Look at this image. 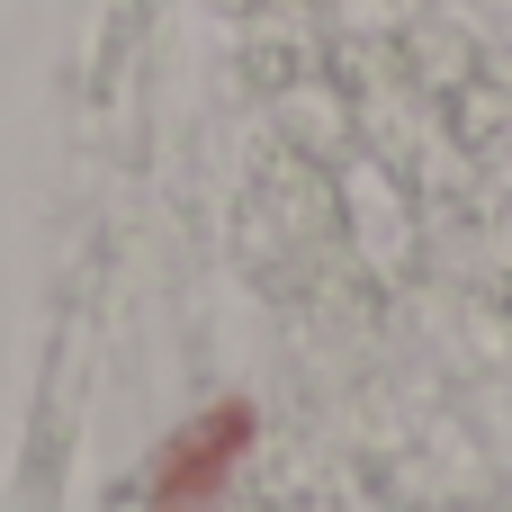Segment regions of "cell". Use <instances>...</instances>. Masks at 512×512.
Masks as SVG:
<instances>
[{
	"instance_id": "obj_1",
	"label": "cell",
	"mask_w": 512,
	"mask_h": 512,
	"mask_svg": "<svg viewBox=\"0 0 512 512\" xmlns=\"http://www.w3.org/2000/svg\"><path fill=\"white\" fill-rule=\"evenodd\" d=\"M243 450H252V414H243V405L207 414V423L162 459L153 512H216V504H225V486H234V468H243Z\"/></svg>"
}]
</instances>
